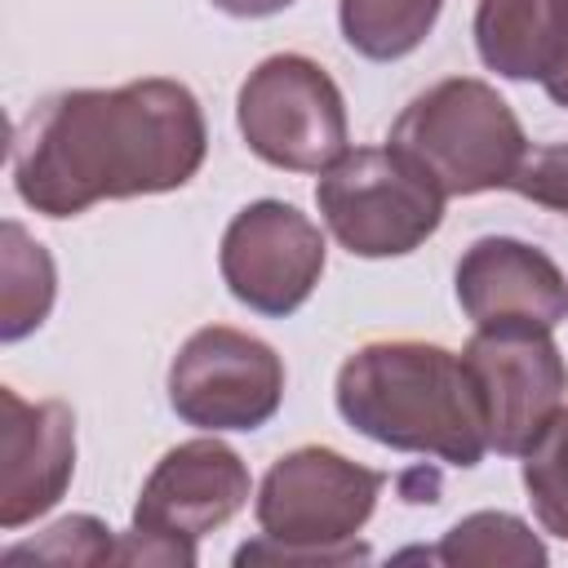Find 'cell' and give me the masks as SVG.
<instances>
[{
  "label": "cell",
  "instance_id": "1",
  "mask_svg": "<svg viewBox=\"0 0 568 568\" xmlns=\"http://www.w3.org/2000/svg\"><path fill=\"white\" fill-rule=\"evenodd\" d=\"M204 151V111L178 80L146 75L120 89H67L18 124L13 186L44 217H75L98 200L186 186Z\"/></svg>",
  "mask_w": 568,
  "mask_h": 568
},
{
  "label": "cell",
  "instance_id": "2",
  "mask_svg": "<svg viewBox=\"0 0 568 568\" xmlns=\"http://www.w3.org/2000/svg\"><path fill=\"white\" fill-rule=\"evenodd\" d=\"M337 413L395 453H430L479 466L488 453L484 408L462 355L435 342H368L337 368Z\"/></svg>",
  "mask_w": 568,
  "mask_h": 568
},
{
  "label": "cell",
  "instance_id": "3",
  "mask_svg": "<svg viewBox=\"0 0 568 568\" xmlns=\"http://www.w3.org/2000/svg\"><path fill=\"white\" fill-rule=\"evenodd\" d=\"M386 475L337 448H293L275 457L257 488L262 537L235 550V564H355L368 546L355 532L368 524Z\"/></svg>",
  "mask_w": 568,
  "mask_h": 568
},
{
  "label": "cell",
  "instance_id": "4",
  "mask_svg": "<svg viewBox=\"0 0 568 568\" xmlns=\"http://www.w3.org/2000/svg\"><path fill=\"white\" fill-rule=\"evenodd\" d=\"M390 146L404 151L444 195H484L510 186L528 155V138L510 102L470 75H453L417 93L399 111Z\"/></svg>",
  "mask_w": 568,
  "mask_h": 568
},
{
  "label": "cell",
  "instance_id": "5",
  "mask_svg": "<svg viewBox=\"0 0 568 568\" xmlns=\"http://www.w3.org/2000/svg\"><path fill=\"white\" fill-rule=\"evenodd\" d=\"M444 191L390 142L346 146L315 186V204L333 240L355 257H399L444 222Z\"/></svg>",
  "mask_w": 568,
  "mask_h": 568
},
{
  "label": "cell",
  "instance_id": "6",
  "mask_svg": "<svg viewBox=\"0 0 568 568\" xmlns=\"http://www.w3.org/2000/svg\"><path fill=\"white\" fill-rule=\"evenodd\" d=\"M248 151L275 169L324 173L346 151V102L333 75L302 53H271L235 98Z\"/></svg>",
  "mask_w": 568,
  "mask_h": 568
},
{
  "label": "cell",
  "instance_id": "7",
  "mask_svg": "<svg viewBox=\"0 0 568 568\" xmlns=\"http://www.w3.org/2000/svg\"><path fill=\"white\" fill-rule=\"evenodd\" d=\"M284 359L253 333L209 324L182 342L169 364V404L186 426L257 430L280 413Z\"/></svg>",
  "mask_w": 568,
  "mask_h": 568
},
{
  "label": "cell",
  "instance_id": "8",
  "mask_svg": "<svg viewBox=\"0 0 568 568\" xmlns=\"http://www.w3.org/2000/svg\"><path fill=\"white\" fill-rule=\"evenodd\" d=\"M475 382L488 448L524 457L568 395V364L546 328H475L462 351Z\"/></svg>",
  "mask_w": 568,
  "mask_h": 568
},
{
  "label": "cell",
  "instance_id": "9",
  "mask_svg": "<svg viewBox=\"0 0 568 568\" xmlns=\"http://www.w3.org/2000/svg\"><path fill=\"white\" fill-rule=\"evenodd\" d=\"M217 266L231 297L248 311L293 315L324 275V235L293 204L257 200L231 217Z\"/></svg>",
  "mask_w": 568,
  "mask_h": 568
},
{
  "label": "cell",
  "instance_id": "10",
  "mask_svg": "<svg viewBox=\"0 0 568 568\" xmlns=\"http://www.w3.org/2000/svg\"><path fill=\"white\" fill-rule=\"evenodd\" d=\"M248 488V466L235 448H226L222 439H186L155 462L151 479L138 493L133 528L195 546L204 532L244 510Z\"/></svg>",
  "mask_w": 568,
  "mask_h": 568
},
{
  "label": "cell",
  "instance_id": "11",
  "mask_svg": "<svg viewBox=\"0 0 568 568\" xmlns=\"http://www.w3.org/2000/svg\"><path fill=\"white\" fill-rule=\"evenodd\" d=\"M0 528L40 519L75 475V413L62 399H22L0 386Z\"/></svg>",
  "mask_w": 568,
  "mask_h": 568
},
{
  "label": "cell",
  "instance_id": "12",
  "mask_svg": "<svg viewBox=\"0 0 568 568\" xmlns=\"http://www.w3.org/2000/svg\"><path fill=\"white\" fill-rule=\"evenodd\" d=\"M457 302L475 328H555L568 315L559 266L510 235L475 240L457 262Z\"/></svg>",
  "mask_w": 568,
  "mask_h": 568
},
{
  "label": "cell",
  "instance_id": "13",
  "mask_svg": "<svg viewBox=\"0 0 568 568\" xmlns=\"http://www.w3.org/2000/svg\"><path fill=\"white\" fill-rule=\"evenodd\" d=\"M475 49L484 67L506 80H541L555 53L550 0H479Z\"/></svg>",
  "mask_w": 568,
  "mask_h": 568
},
{
  "label": "cell",
  "instance_id": "14",
  "mask_svg": "<svg viewBox=\"0 0 568 568\" xmlns=\"http://www.w3.org/2000/svg\"><path fill=\"white\" fill-rule=\"evenodd\" d=\"M53 257L18 222L0 226V337L18 342L36 333L53 306Z\"/></svg>",
  "mask_w": 568,
  "mask_h": 568
},
{
  "label": "cell",
  "instance_id": "15",
  "mask_svg": "<svg viewBox=\"0 0 568 568\" xmlns=\"http://www.w3.org/2000/svg\"><path fill=\"white\" fill-rule=\"evenodd\" d=\"M444 0H337L346 44L368 62L408 58L435 27Z\"/></svg>",
  "mask_w": 568,
  "mask_h": 568
},
{
  "label": "cell",
  "instance_id": "16",
  "mask_svg": "<svg viewBox=\"0 0 568 568\" xmlns=\"http://www.w3.org/2000/svg\"><path fill=\"white\" fill-rule=\"evenodd\" d=\"M430 559L453 568H493V564H546V546L532 537V528L506 510H479L466 515L444 532V541L430 550Z\"/></svg>",
  "mask_w": 568,
  "mask_h": 568
},
{
  "label": "cell",
  "instance_id": "17",
  "mask_svg": "<svg viewBox=\"0 0 568 568\" xmlns=\"http://www.w3.org/2000/svg\"><path fill=\"white\" fill-rule=\"evenodd\" d=\"M524 488L541 528L568 541V408H559L524 453Z\"/></svg>",
  "mask_w": 568,
  "mask_h": 568
},
{
  "label": "cell",
  "instance_id": "18",
  "mask_svg": "<svg viewBox=\"0 0 568 568\" xmlns=\"http://www.w3.org/2000/svg\"><path fill=\"white\" fill-rule=\"evenodd\" d=\"M22 559H40V564H115V537L93 515H67L53 528H44L36 541H22V546L4 550V564H22Z\"/></svg>",
  "mask_w": 568,
  "mask_h": 568
},
{
  "label": "cell",
  "instance_id": "19",
  "mask_svg": "<svg viewBox=\"0 0 568 568\" xmlns=\"http://www.w3.org/2000/svg\"><path fill=\"white\" fill-rule=\"evenodd\" d=\"M510 191L524 195V200H532V204H541V209L568 213V142L532 146L524 155V164L515 169Z\"/></svg>",
  "mask_w": 568,
  "mask_h": 568
},
{
  "label": "cell",
  "instance_id": "20",
  "mask_svg": "<svg viewBox=\"0 0 568 568\" xmlns=\"http://www.w3.org/2000/svg\"><path fill=\"white\" fill-rule=\"evenodd\" d=\"M115 564H195V546L191 541H173V537H155L142 528H129L115 541Z\"/></svg>",
  "mask_w": 568,
  "mask_h": 568
},
{
  "label": "cell",
  "instance_id": "21",
  "mask_svg": "<svg viewBox=\"0 0 568 568\" xmlns=\"http://www.w3.org/2000/svg\"><path fill=\"white\" fill-rule=\"evenodd\" d=\"M209 4L222 9V13H231V18H271V13L288 9L293 0H209Z\"/></svg>",
  "mask_w": 568,
  "mask_h": 568
},
{
  "label": "cell",
  "instance_id": "22",
  "mask_svg": "<svg viewBox=\"0 0 568 568\" xmlns=\"http://www.w3.org/2000/svg\"><path fill=\"white\" fill-rule=\"evenodd\" d=\"M555 9H564V13H568V0H555Z\"/></svg>",
  "mask_w": 568,
  "mask_h": 568
}]
</instances>
